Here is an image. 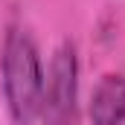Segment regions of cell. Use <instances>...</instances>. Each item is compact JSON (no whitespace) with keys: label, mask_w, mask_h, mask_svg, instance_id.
Listing matches in <instances>:
<instances>
[{"label":"cell","mask_w":125,"mask_h":125,"mask_svg":"<svg viewBox=\"0 0 125 125\" xmlns=\"http://www.w3.org/2000/svg\"><path fill=\"white\" fill-rule=\"evenodd\" d=\"M76 99H79V58L76 47L67 41L55 50L50 73L44 76V125H73L76 122Z\"/></svg>","instance_id":"obj_2"},{"label":"cell","mask_w":125,"mask_h":125,"mask_svg":"<svg viewBox=\"0 0 125 125\" xmlns=\"http://www.w3.org/2000/svg\"><path fill=\"white\" fill-rule=\"evenodd\" d=\"M90 125H125V76L108 73L90 96Z\"/></svg>","instance_id":"obj_3"},{"label":"cell","mask_w":125,"mask_h":125,"mask_svg":"<svg viewBox=\"0 0 125 125\" xmlns=\"http://www.w3.org/2000/svg\"><path fill=\"white\" fill-rule=\"evenodd\" d=\"M0 79L6 108L15 125H35L44 108V67L32 35L21 26H9L0 55Z\"/></svg>","instance_id":"obj_1"}]
</instances>
